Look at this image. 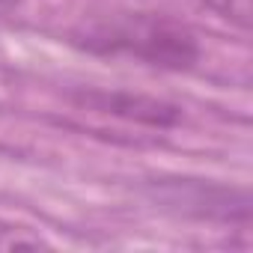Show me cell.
Masks as SVG:
<instances>
[{"mask_svg": "<svg viewBox=\"0 0 253 253\" xmlns=\"http://www.w3.org/2000/svg\"><path fill=\"white\" fill-rule=\"evenodd\" d=\"M15 247H45V241L21 226L0 220V250H15Z\"/></svg>", "mask_w": 253, "mask_h": 253, "instance_id": "3957f363", "label": "cell"}, {"mask_svg": "<svg viewBox=\"0 0 253 253\" xmlns=\"http://www.w3.org/2000/svg\"><path fill=\"white\" fill-rule=\"evenodd\" d=\"M18 6V0H0V15H6V12H12Z\"/></svg>", "mask_w": 253, "mask_h": 253, "instance_id": "277c9868", "label": "cell"}, {"mask_svg": "<svg viewBox=\"0 0 253 253\" xmlns=\"http://www.w3.org/2000/svg\"><path fill=\"white\" fill-rule=\"evenodd\" d=\"M86 45L104 54H125L167 69H188L200 57L194 36L182 24L140 12L92 24L86 30Z\"/></svg>", "mask_w": 253, "mask_h": 253, "instance_id": "6da1fadb", "label": "cell"}, {"mask_svg": "<svg viewBox=\"0 0 253 253\" xmlns=\"http://www.w3.org/2000/svg\"><path fill=\"white\" fill-rule=\"evenodd\" d=\"M182 3H191V6H200V9H209L226 21H235V24H247L250 18V0H182Z\"/></svg>", "mask_w": 253, "mask_h": 253, "instance_id": "7a4b0ae2", "label": "cell"}]
</instances>
